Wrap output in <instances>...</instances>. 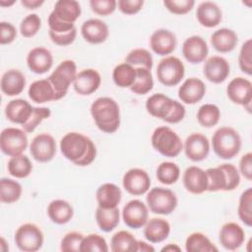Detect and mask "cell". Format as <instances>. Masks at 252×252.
Wrapping results in <instances>:
<instances>
[{
    "mask_svg": "<svg viewBox=\"0 0 252 252\" xmlns=\"http://www.w3.org/2000/svg\"><path fill=\"white\" fill-rule=\"evenodd\" d=\"M62 155L79 166L90 165L96 157V147L92 139L78 132L65 134L60 141Z\"/></svg>",
    "mask_w": 252,
    "mask_h": 252,
    "instance_id": "cell-1",
    "label": "cell"
},
{
    "mask_svg": "<svg viewBox=\"0 0 252 252\" xmlns=\"http://www.w3.org/2000/svg\"><path fill=\"white\" fill-rule=\"evenodd\" d=\"M91 114L96 127L107 134L114 133L120 126V108L111 97L96 98L91 105Z\"/></svg>",
    "mask_w": 252,
    "mask_h": 252,
    "instance_id": "cell-2",
    "label": "cell"
},
{
    "mask_svg": "<svg viewBox=\"0 0 252 252\" xmlns=\"http://www.w3.org/2000/svg\"><path fill=\"white\" fill-rule=\"evenodd\" d=\"M241 145L242 142L239 133L228 126L219 128L212 137L213 150L222 159L234 158L240 152Z\"/></svg>",
    "mask_w": 252,
    "mask_h": 252,
    "instance_id": "cell-3",
    "label": "cell"
},
{
    "mask_svg": "<svg viewBox=\"0 0 252 252\" xmlns=\"http://www.w3.org/2000/svg\"><path fill=\"white\" fill-rule=\"evenodd\" d=\"M151 142L154 149L166 158H175L183 150L180 137L167 126L156 128L152 134Z\"/></svg>",
    "mask_w": 252,
    "mask_h": 252,
    "instance_id": "cell-4",
    "label": "cell"
},
{
    "mask_svg": "<svg viewBox=\"0 0 252 252\" xmlns=\"http://www.w3.org/2000/svg\"><path fill=\"white\" fill-rule=\"evenodd\" d=\"M147 206L157 215H169L177 207L178 200L175 193L167 188L154 187L146 196Z\"/></svg>",
    "mask_w": 252,
    "mask_h": 252,
    "instance_id": "cell-5",
    "label": "cell"
},
{
    "mask_svg": "<svg viewBox=\"0 0 252 252\" xmlns=\"http://www.w3.org/2000/svg\"><path fill=\"white\" fill-rule=\"evenodd\" d=\"M77 74V65L75 61L67 59L60 62L55 70L49 75L47 79L54 88L58 100L66 95L69 87L74 83Z\"/></svg>",
    "mask_w": 252,
    "mask_h": 252,
    "instance_id": "cell-6",
    "label": "cell"
},
{
    "mask_svg": "<svg viewBox=\"0 0 252 252\" xmlns=\"http://www.w3.org/2000/svg\"><path fill=\"white\" fill-rule=\"evenodd\" d=\"M184 75V64L175 56L164 57L157 66L158 80L165 87H174L178 85L183 79Z\"/></svg>",
    "mask_w": 252,
    "mask_h": 252,
    "instance_id": "cell-7",
    "label": "cell"
},
{
    "mask_svg": "<svg viewBox=\"0 0 252 252\" xmlns=\"http://www.w3.org/2000/svg\"><path fill=\"white\" fill-rule=\"evenodd\" d=\"M43 233L34 223L27 222L20 225L15 232V243L24 252H35L43 245Z\"/></svg>",
    "mask_w": 252,
    "mask_h": 252,
    "instance_id": "cell-8",
    "label": "cell"
},
{
    "mask_svg": "<svg viewBox=\"0 0 252 252\" xmlns=\"http://www.w3.org/2000/svg\"><path fill=\"white\" fill-rule=\"evenodd\" d=\"M28 137L26 131L20 128L8 127L0 134V149L9 157H16L23 154L28 148Z\"/></svg>",
    "mask_w": 252,
    "mask_h": 252,
    "instance_id": "cell-9",
    "label": "cell"
},
{
    "mask_svg": "<svg viewBox=\"0 0 252 252\" xmlns=\"http://www.w3.org/2000/svg\"><path fill=\"white\" fill-rule=\"evenodd\" d=\"M227 97L235 104L242 105L250 113L252 101V84L248 79L236 77L232 79L226 88Z\"/></svg>",
    "mask_w": 252,
    "mask_h": 252,
    "instance_id": "cell-10",
    "label": "cell"
},
{
    "mask_svg": "<svg viewBox=\"0 0 252 252\" xmlns=\"http://www.w3.org/2000/svg\"><path fill=\"white\" fill-rule=\"evenodd\" d=\"M30 152L34 160L48 162L53 159L56 154L55 139L48 133H40L32 140Z\"/></svg>",
    "mask_w": 252,
    "mask_h": 252,
    "instance_id": "cell-11",
    "label": "cell"
},
{
    "mask_svg": "<svg viewBox=\"0 0 252 252\" xmlns=\"http://www.w3.org/2000/svg\"><path fill=\"white\" fill-rule=\"evenodd\" d=\"M122 219L128 227L141 228L149 220L148 206L141 200H131L122 209Z\"/></svg>",
    "mask_w": 252,
    "mask_h": 252,
    "instance_id": "cell-12",
    "label": "cell"
},
{
    "mask_svg": "<svg viewBox=\"0 0 252 252\" xmlns=\"http://www.w3.org/2000/svg\"><path fill=\"white\" fill-rule=\"evenodd\" d=\"M122 184L129 194L140 196L150 190L151 178L146 170L142 168H131L123 175Z\"/></svg>",
    "mask_w": 252,
    "mask_h": 252,
    "instance_id": "cell-13",
    "label": "cell"
},
{
    "mask_svg": "<svg viewBox=\"0 0 252 252\" xmlns=\"http://www.w3.org/2000/svg\"><path fill=\"white\" fill-rule=\"evenodd\" d=\"M184 153L192 161L205 159L210 153V142L202 133L190 134L184 142Z\"/></svg>",
    "mask_w": 252,
    "mask_h": 252,
    "instance_id": "cell-14",
    "label": "cell"
},
{
    "mask_svg": "<svg viewBox=\"0 0 252 252\" xmlns=\"http://www.w3.org/2000/svg\"><path fill=\"white\" fill-rule=\"evenodd\" d=\"M209 53V47L206 40L200 35L187 37L182 44V54L184 58L192 64L203 62Z\"/></svg>",
    "mask_w": 252,
    "mask_h": 252,
    "instance_id": "cell-15",
    "label": "cell"
},
{
    "mask_svg": "<svg viewBox=\"0 0 252 252\" xmlns=\"http://www.w3.org/2000/svg\"><path fill=\"white\" fill-rule=\"evenodd\" d=\"M230 66L227 60L221 56H211L207 59L203 67L206 79L214 84H220L228 77Z\"/></svg>",
    "mask_w": 252,
    "mask_h": 252,
    "instance_id": "cell-16",
    "label": "cell"
},
{
    "mask_svg": "<svg viewBox=\"0 0 252 252\" xmlns=\"http://www.w3.org/2000/svg\"><path fill=\"white\" fill-rule=\"evenodd\" d=\"M100 74L92 68L80 71L73 83L74 90L81 95H90L94 94L100 86Z\"/></svg>",
    "mask_w": 252,
    "mask_h": 252,
    "instance_id": "cell-17",
    "label": "cell"
},
{
    "mask_svg": "<svg viewBox=\"0 0 252 252\" xmlns=\"http://www.w3.org/2000/svg\"><path fill=\"white\" fill-rule=\"evenodd\" d=\"M177 40L175 34L166 29L155 31L150 37V46L152 50L160 56L169 55L176 47Z\"/></svg>",
    "mask_w": 252,
    "mask_h": 252,
    "instance_id": "cell-18",
    "label": "cell"
},
{
    "mask_svg": "<svg viewBox=\"0 0 252 252\" xmlns=\"http://www.w3.org/2000/svg\"><path fill=\"white\" fill-rule=\"evenodd\" d=\"M205 94V83L195 77L186 79L178 89V97L186 104H195L199 102L202 100Z\"/></svg>",
    "mask_w": 252,
    "mask_h": 252,
    "instance_id": "cell-19",
    "label": "cell"
},
{
    "mask_svg": "<svg viewBox=\"0 0 252 252\" xmlns=\"http://www.w3.org/2000/svg\"><path fill=\"white\" fill-rule=\"evenodd\" d=\"M245 232L236 222L224 223L219 233V240L221 246L227 250H236L244 242Z\"/></svg>",
    "mask_w": 252,
    "mask_h": 252,
    "instance_id": "cell-20",
    "label": "cell"
},
{
    "mask_svg": "<svg viewBox=\"0 0 252 252\" xmlns=\"http://www.w3.org/2000/svg\"><path fill=\"white\" fill-rule=\"evenodd\" d=\"M81 33L84 39L92 44H99L104 42L108 35V26L99 19H90L83 23Z\"/></svg>",
    "mask_w": 252,
    "mask_h": 252,
    "instance_id": "cell-21",
    "label": "cell"
},
{
    "mask_svg": "<svg viewBox=\"0 0 252 252\" xmlns=\"http://www.w3.org/2000/svg\"><path fill=\"white\" fill-rule=\"evenodd\" d=\"M182 181L185 189L192 194H202L208 189V176L206 170L195 165L185 169Z\"/></svg>",
    "mask_w": 252,
    "mask_h": 252,
    "instance_id": "cell-22",
    "label": "cell"
},
{
    "mask_svg": "<svg viewBox=\"0 0 252 252\" xmlns=\"http://www.w3.org/2000/svg\"><path fill=\"white\" fill-rule=\"evenodd\" d=\"M53 64L51 52L44 47H34L31 49L27 56L29 69L35 74H44L50 70Z\"/></svg>",
    "mask_w": 252,
    "mask_h": 252,
    "instance_id": "cell-23",
    "label": "cell"
},
{
    "mask_svg": "<svg viewBox=\"0 0 252 252\" xmlns=\"http://www.w3.org/2000/svg\"><path fill=\"white\" fill-rule=\"evenodd\" d=\"M196 18L203 27L215 28L221 22L222 13L217 3L204 1L197 8Z\"/></svg>",
    "mask_w": 252,
    "mask_h": 252,
    "instance_id": "cell-24",
    "label": "cell"
},
{
    "mask_svg": "<svg viewBox=\"0 0 252 252\" xmlns=\"http://www.w3.org/2000/svg\"><path fill=\"white\" fill-rule=\"evenodd\" d=\"M1 91L8 96L20 94L26 87L25 75L18 69L7 70L1 78Z\"/></svg>",
    "mask_w": 252,
    "mask_h": 252,
    "instance_id": "cell-25",
    "label": "cell"
},
{
    "mask_svg": "<svg viewBox=\"0 0 252 252\" xmlns=\"http://www.w3.org/2000/svg\"><path fill=\"white\" fill-rule=\"evenodd\" d=\"M33 107L30 102L22 98H16L10 100L5 106V115L7 119L16 124H25L32 112Z\"/></svg>",
    "mask_w": 252,
    "mask_h": 252,
    "instance_id": "cell-26",
    "label": "cell"
},
{
    "mask_svg": "<svg viewBox=\"0 0 252 252\" xmlns=\"http://www.w3.org/2000/svg\"><path fill=\"white\" fill-rule=\"evenodd\" d=\"M144 226V236L152 243L162 242L170 233L169 222L161 218L150 219Z\"/></svg>",
    "mask_w": 252,
    "mask_h": 252,
    "instance_id": "cell-27",
    "label": "cell"
},
{
    "mask_svg": "<svg viewBox=\"0 0 252 252\" xmlns=\"http://www.w3.org/2000/svg\"><path fill=\"white\" fill-rule=\"evenodd\" d=\"M238 42L236 32L227 28H221L215 31L211 35V44L219 52L226 53L232 51Z\"/></svg>",
    "mask_w": 252,
    "mask_h": 252,
    "instance_id": "cell-28",
    "label": "cell"
},
{
    "mask_svg": "<svg viewBox=\"0 0 252 252\" xmlns=\"http://www.w3.org/2000/svg\"><path fill=\"white\" fill-rule=\"evenodd\" d=\"M174 99L163 94H154L146 100V109L154 117L164 120L169 114Z\"/></svg>",
    "mask_w": 252,
    "mask_h": 252,
    "instance_id": "cell-29",
    "label": "cell"
},
{
    "mask_svg": "<svg viewBox=\"0 0 252 252\" xmlns=\"http://www.w3.org/2000/svg\"><path fill=\"white\" fill-rule=\"evenodd\" d=\"M28 94L35 103L58 100L55 90L48 79H41L32 83L29 88Z\"/></svg>",
    "mask_w": 252,
    "mask_h": 252,
    "instance_id": "cell-30",
    "label": "cell"
},
{
    "mask_svg": "<svg viewBox=\"0 0 252 252\" xmlns=\"http://www.w3.org/2000/svg\"><path fill=\"white\" fill-rule=\"evenodd\" d=\"M96 202L101 208H115L121 201L122 193L120 188L113 183H103L101 184L95 192Z\"/></svg>",
    "mask_w": 252,
    "mask_h": 252,
    "instance_id": "cell-31",
    "label": "cell"
},
{
    "mask_svg": "<svg viewBox=\"0 0 252 252\" xmlns=\"http://www.w3.org/2000/svg\"><path fill=\"white\" fill-rule=\"evenodd\" d=\"M81 13V5L75 0H59L55 3L51 12L58 20L71 24H75Z\"/></svg>",
    "mask_w": 252,
    "mask_h": 252,
    "instance_id": "cell-32",
    "label": "cell"
},
{
    "mask_svg": "<svg viewBox=\"0 0 252 252\" xmlns=\"http://www.w3.org/2000/svg\"><path fill=\"white\" fill-rule=\"evenodd\" d=\"M47 215L52 222L56 224H65L69 222L74 216L72 205L66 200H53L47 206Z\"/></svg>",
    "mask_w": 252,
    "mask_h": 252,
    "instance_id": "cell-33",
    "label": "cell"
},
{
    "mask_svg": "<svg viewBox=\"0 0 252 252\" xmlns=\"http://www.w3.org/2000/svg\"><path fill=\"white\" fill-rule=\"evenodd\" d=\"M95 220L102 231L110 232L119 224L120 211L118 207L106 209L98 206L95 211Z\"/></svg>",
    "mask_w": 252,
    "mask_h": 252,
    "instance_id": "cell-34",
    "label": "cell"
},
{
    "mask_svg": "<svg viewBox=\"0 0 252 252\" xmlns=\"http://www.w3.org/2000/svg\"><path fill=\"white\" fill-rule=\"evenodd\" d=\"M138 240L127 230H119L114 233L110 240L112 252H137Z\"/></svg>",
    "mask_w": 252,
    "mask_h": 252,
    "instance_id": "cell-35",
    "label": "cell"
},
{
    "mask_svg": "<svg viewBox=\"0 0 252 252\" xmlns=\"http://www.w3.org/2000/svg\"><path fill=\"white\" fill-rule=\"evenodd\" d=\"M187 252H217L215 244L202 232H193L185 240Z\"/></svg>",
    "mask_w": 252,
    "mask_h": 252,
    "instance_id": "cell-36",
    "label": "cell"
},
{
    "mask_svg": "<svg viewBox=\"0 0 252 252\" xmlns=\"http://www.w3.org/2000/svg\"><path fill=\"white\" fill-rule=\"evenodd\" d=\"M22 185L13 179L3 177L0 180V201L5 204L17 202L22 196Z\"/></svg>",
    "mask_w": 252,
    "mask_h": 252,
    "instance_id": "cell-37",
    "label": "cell"
},
{
    "mask_svg": "<svg viewBox=\"0 0 252 252\" xmlns=\"http://www.w3.org/2000/svg\"><path fill=\"white\" fill-rule=\"evenodd\" d=\"M8 172L16 178H26L32 170L31 159L26 155L12 157L7 163Z\"/></svg>",
    "mask_w": 252,
    "mask_h": 252,
    "instance_id": "cell-38",
    "label": "cell"
},
{
    "mask_svg": "<svg viewBox=\"0 0 252 252\" xmlns=\"http://www.w3.org/2000/svg\"><path fill=\"white\" fill-rule=\"evenodd\" d=\"M112 79L116 86L130 88L136 79V68L126 62L121 63L113 69Z\"/></svg>",
    "mask_w": 252,
    "mask_h": 252,
    "instance_id": "cell-39",
    "label": "cell"
},
{
    "mask_svg": "<svg viewBox=\"0 0 252 252\" xmlns=\"http://www.w3.org/2000/svg\"><path fill=\"white\" fill-rule=\"evenodd\" d=\"M154 79L151 70L138 67L136 68V79L134 84L129 88L136 94H146L153 90Z\"/></svg>",
    "mask_w": 252,
    "mask_h": 252,
    "instance_id": "cell-40",
    "label": "cell"
},
{
    "mask_svg": "<svg viewBox=\"0 0 252 252\" xmlns=\"http://www.w3.org/2000/svg\"><path fill=\"white\" fill-rule=\"evenodd\" d=\"M220 118V110L218 105L213 103H205L201 105L197 111V120L199 124L206 128L217 125Z\"/></svg>",
    "mask_w": 252,
    "mask_h": 252,
    "instance_id": "cell-41",
    "label": "cell"
},
{
    "mask_svg": "<svg viewBox=\"0 0 252 252\" xmlns=\"http://www.w3.org/2000/svg\"><path fill=\"white\" fill-rule=\"evenodd\" d=\"M157 179L165 185L174 184L180 176L179 166L172 161H163L157 167Z\"/></svg>",
    "mask_w": 252,
    "mask_h": 252,
    "instance_id": "cell-42",
    "label": "cell"
},
{
    "mask_svg": "<svg viewBox=\"0 0 252 252\" xmlns=\"http://www.w3.org/2000/svg\"><path fill=\"white\" fill-rule=\"evenodd\" d=\"M237 214L240 220L251 227L252 225V188L249 187L243 191L239 197Z\"/></svg>",
    "mask_w": 252,
    "mask_h": 252,
    "instance_id": "cell-43",
    "label": "cell"
},
{
    "mask_svg": "<svg viewBox=\"0 0 252 252\" xmlns=\"http://www.w3.org/2000/svg\"><path fill=\"white\" fill-rule=\"evenodd\" d=\"M208 176V189L209 192L226 191V175L223 168L219 165L217 167H210L206 170Z\"/></svg>",
    "mask_w": 252,
    "mask_h": 252,
    "instance_id": "cell-44",
    "label": "cell"
},
{
    "mask_svg": "<svg viewBox=\"0 0 252 252\" xmlns=\"http://www.w3.org/2000/svg\"><path fill=\"white\" fill-rule=\"evenodd\" d=\"M126 63L132 65L133 67H142L151 70L153 68L154 60L153 56L150 53L149 50L145 48H135L131 50L126 58H125Z\"/></svg>",
    "mask_w": 252,
    "mask_h": 252,
    "instance_id": "cell-45",
    "label": "cell"
},
{
    "mask_svg": "<svg viewBox=\"0 0 252 252\" xmlns=\"http://www.w3.org/2000/svg\"><path fill=\"white\" fill-rule=\"evenodd\" d=\"M106 252L108 245L104 237L96 233H91L84 236L80 252Z\"/></svg>",
    "mask_w": 252,
    "mask_h": 252,
    "instance_id": "cell-46",
    "label": "cell"
},
{
    "mask_svg": "<svg viewBox=\"0 0 252 252\" xmlns=\"http://www.w3.org/2000/svg\"><path fill=\"white\" fill-rule=\"evenodd\" d=\"M41 28V19L37 14H30L20 24V32L24 37L34 36Z\"/></svg>",
    "mask_w": 252,
    "mask_h": 252,
    "instance_id": "cell-47",
    "label": "cell"
},
{
    "mask_svg": "<svg viewBox=\"0 0 252 252\" xmlns=\"http://www.w3.org/2000/svg\"><path fill=\"white\" fill-rule=\"evenodd\" d=\"M51 115V110L48 107H33L29 120L22 125L23 130L27 133H32L35 128L46 118Z\"/></svg>",
    "mask_w": 252,
    "mask_h": 252,
    "instance_id": "cell-48",
    "label": "cell"
},
{
    "mask_svg": "<svg viewBox=\"0 0 252 252\" xmlns=\"http://www.w3.org/2000/svg\"><path fill=\"white\" fill-rule=\"evenodd\" d=\"M238 65L240 70L251 76L252 75V39L249 38L241 45L238 55Z\"/></svg>",
    "mask_w": 252,
    "mask_h": 252,
    "instance_id": "cell-49",
    "label": "cell"
},
{
    "mask_svg": "<svg viewBox=\"0 0 252 252\" xmlns=\"http://www.w3.org/2000/svg\"><path fill=\"white\" fill-rule=\"evenodd\" d=\"M84 235L78 231H71L65 234L61 240L60 249L63 252H79Z\"/></svg>",
    "mask_w": 252,
    "mask_h": 252,
    "instance_id": "cell-50",
    "label": "cell"
},
{
    "mask_svg": "<svg viewBox=\"0 0 252 252\" xmlns=\"http://www.w3.org/2000/svg\"><path fill=\"white\" fill-rule=\"evenodd\" d=\"M164 7L172 14L175 15H185L190 12L194 5V0H164Z\"/></svg>",
    "mask_w": 252,
    "mask_h": 252,
    "instance_id": "cell-51",
    "label": "cell"
},
{
    "mask_svg": "<svg viewBox=\"0 0 252 252\" xmlns=\"http://www.w3.org/2000/svg\"><path fill=\"white\" fill-rule=\"evenodd\" d=\"M92 11L99 16H108L112 14L117 6L115 0H91Z\"/></svg>",
    "mask_w": 252,
    "mask_h": 252,
    "instance_id": "cell-52",
    "label": "cell"
},
{
    "mask_svg": "<svg viewBox=\"0 0 252 252\" xmlns=\"http://www.w3.org/2000/svg\"><path fill=\"white\" fill-rule=\"evenodd\" d=\"M220 166L223 168L226 175V191H232L237 188L240 183V174L236 166L231 163H222Z\"/></svg>",
    "mask_w": 252,
    "mask_h": 252,
    "instance_id": "cell-53",
    "label": "cell"
},
{
    "mask_svg": "<svg viewBox=\"0 0 252 252\" xmlns=\"http://www.w3.org/2000/svg\"><path fill=\"white\" fill-rule=\"evenodd\" d=\"M48 27H49V31H51L53 32H57V33L69 32H71V31L76 29L75 24L62 22V21L58 20L51 13L48 16Z\"/></svg>",
    "mask_w": 252,
    "mask_h": 252,
    "instance_id": "cell-54",
    "label": "cell"
},
{
    "mask_svg": "<svg viewBox=\"0 0 252 252\" xmlns=\"http://www.w3.org/2000/svg\"><path fill=\"white\" fill-rule=\"evenodd\" d=\"M16 36H17V30L13 24L8 22L0 23V43L2 45L13 42Z\"/></svg>",
    "mask_w": 252,
    "mask_h": 252,
    "instance_id": "cell-55",
    "label": "cell"
},
{
    "mask_svg": "<svg viewBox=\"0 0 252 252\" xmlns=\"http://www.w3.org/2000/svg\"><path fill=\"white\" fill-rule=\"evenodd\" d=\"M48 34L53 43L60 45V46H66V45H69L74 42V40L77 36V29H75L69 32H64V33H57V32L48 31Z\"/></svg>",
    "mask_w": 252,
    "mask_h": 252,
    "instance_id": "cell-56",
    "label": "cell"
},
{
    "mask_svg": "<svg viewBox=\"0 0 252 252\" xmlns=\"http://www.w3.org/2000/svg\"><path fill=\"white\" fill-rule=\"evenodd\" d=\"M144 5L143 0H118V9L125 15H134L140 12Z\"/></svg>",
    "mask_w": 252,
    "mask_h": 252,
    "instance_id": "cell-57",
    "label": "cell"
},
{
    "mask_svg": "<svg viewBox=\"0 0 252 252\" xmlns=\"http://www.w3.org/2000/svg\"><path fill=\"white\" fill-rule=\"evenodd\" d=\"M185 113H186V110H185L184 105L181 102H179L178 100L174 99L173 106H172L169 114L166 116V118L163 121H165L167 123H171V124L178 123L184 118Z\"/></svg>",
    "mask_w": 252,
    "mask_h": 252,
    "instance_id": "cell-58",
    "label": "cell"
},
{
    "mask_svg": "<svg viewBox=\"0 0 252 252\" xmlns=\"http://www.w3.org/2000/svg\"><path fill=\"white\" fill-rule=\"evenodd\" d=\"M239 170L247 180L250 181L252 179V154L250 152L241 157L239 160Z\"/></svg>",
    "mask_w": 252,
    "mask_h": 252,
    "instance_id": "cell-59",
    "label": "cell"
},
{
    "mask_svg": "<svg viewBox=\"0 0 252 252\" xmlns=\"http://www.w3.org/2000/svg\"><path fill=\"white\" fill-rule=\"evenodd\" d=\"M44 3V0H21V4L27 9H36Z\"/></svg>",
    "mask_w": 252,
    "mask_h": 252,
    "instance_id": "cell-60",
    "label": "cell"
},
{
    "mask_svg": "<svg viewBox=\"0 0 252 252\" xmlns=\"http://www.w3.org/2000/svg\"><path fill=\"white\" fill-rule=\"evenodd\" d=\"M155 248L148 244L145 241L138 240V247H137V252H154Z\"/></svg>",
    "mask_w": 252,
    "mask_h": 252,
    "instance_id": "cell-61",
    "label": "cell"
},
{
    "mask_svg": "<svg viewBox=\"0 0 252 252\" xmlns=\"http://www.w3.org/2000/svg\"><path fill=\"white\" fill-rule=\"evenodd\" d=\"M161 251L162 252H174V251H177V252H179V251H181V248L177 245V244H175V243H168L167 245H165L164 247H162L161 248Z\"/></svg>",
    "mask_w": 252,
    "mask_h": 252,
    "instance_id": "cell-62",
    "label": "cell"
},
{
    "mask_svg": "<svg viewBox=\"0 0 252 252\" xmlns=\"http://www.w3.org/2000/svg\"><path fill=\"white\" fill-rule=\"evenodd\" d=\"M15 3V1L14 0H12L11 2H6V1H4V0H0V5L2 6V7H8V6H11V5H13Z\"/></svg>",
    "mask_w": 252,
    "mask_h": 252,
    "instance_id": "cell-63",
    "label": "cell"
}]
</instances>
